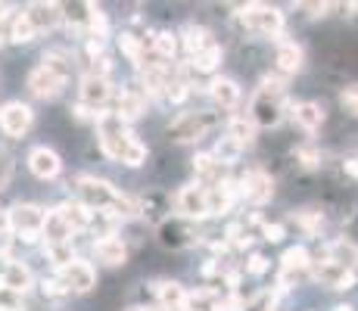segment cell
<instances>
[{
  "mask_svg": "<svg viewBox=\"0 0 358 311\" xmlns=\"http://www.w3.org/2000/svg\"><path fill=\"white\" fill-rule=\"evenodd\" d=\"M97 131H100L103 153L113 159V162H122V165H128V168H137V165L147 162V143H141V137L115 113H100Z\"/></svg>",
  "mask_w": 358,
  "mask_h": 311,
  "instance_id": "obj_1",
  "label": "cell"
},
{
  "mask_svg": "<svg viewBox=\"0 0 358 311\" xmlns=\"http://www.w3.org/2000/svg\"><path fill=\"white\" fill-rule=\"evenodd\" d=\"M290 109V100H287V85L280 78H262L259 91L252 94L250 103V119L256 128H274L280 124V119Z\"/></svg>",
  "mask_w": 358,
  "mask_h": 311,
  "instance_id": "obj_2",
  "label": "cell"
},
{
  "mask_svg": "<svg viewBox=\"0 0 358 311\" xmlns=\"http://www.w3.org/2000/svg\"><path fill=\"white\" fill-rule=\"evenodd\" d=\"M75 190H78L75 199H81L87 209L113 212V215H115V205H119L122 196H125L119 187H113L109 181H100V178H78V181H75Z\"/></svg>",
  "mask_w": 358,
  "mask_h": 311,
  "instance_id": "obj_3",
  "label": "cell"
},
{
  "mask_svg": "<svg viewBox=\"0 0 358 311\" xmlns=\"http://www.w3.org/2000/svg\"><path fill=\"white\" fill-rule=\"evenodd\" d=\"M237 19L246 25V31L252 34H265V38H278L284 31V13L278 6H265V3H250L237 13Z\"/></svg>",
  "mask_w": 358,
  "mask_h": 311,
  "instance_id": "obj_4",
  "label": "cell"
},
{
  "mask_svg": "<svg viewBox=\"0 0 358 311\" xmlns=\"http://www.w3.org/2000/svg\"><path fill=\"white\" fill-rule=\"evenodd\" d=\"M6 218H10L13 231L22 233L25 243H34V240L41 237V227H44L47 212L41 209V205H34V203H16L10 212H6Z\"/></svg>",
  "mask_w": 358,
  "mask_h": 311,
  "instance_id": "obj_5",
  "label": "cell"
},
{
  "mask_svg": "<svg viewBox=\"0 0 358 311\" xmlns=\"http://www.w3.org/2000/svg\"><path fill=\"white\" fill-rule=\"evenodd\" d=\"M212 124H215V115L212 113H181L169 124V137L178 143H190V140H199V137L209 134Z\"/></svg>",
  "mask_w": 358,
  "mask_h": 311,
  "instance_id": "obj_6",
  "label": "cell"
},
{
  "mask_svg": "<svg viewBox=\"0 0 358 311\" xmlns=\"http://www.w3.org/2000/svg\"><path fill=\"white\" fill-rule=\"evenodd\" d=\"M175 209H178V218H184V221L209 218V190L203 184L181 187L175 196Z\"/></svg>",
  "mask_w": 358,
  "mask_h": 311,
  "instance_id": "obj_7",
  "label": "cell"
},
{
  "mask_svg": "<svg viewBox=\"0 0 358 311\" xmlns=\"http://www.w3.org/2000/svg\"><path fill=\"white\" fill-rule=\"evenodd\" d=\"M57 280L63 283V289H66V293H78V296H85V293H91V289H94V283H97V274H94L91 261H81V259H75L72 265L59 268Z\"/></svg>",
  "mask_w": 358,
  "mask_h": 311,
  "instance_id": "obj_8",
  "label": "cell"
},
{
  "mask_svg": "<svg viewBox=\"0 0 358 311\" xmlns=\"http://www.w3.org/2000/svg\"><path fill=\"white\" fill-rule=\"evenodd\" d=\"M240 196L250 199V203H268L274 196V181L265 168H250L243 178H240Z\"/></svg>",
  "mask_w": 358,
  "mask_h": 311,
  "instance_id": "obj_9",
  "label": "cell"
},
{
  "mask_svg": "<svg viewBox=\"0 0 358 311\" xmlns=\"http://www.w3.org/2000/svg\"><path fill=\"white\" fill-rule=\"evenodd\" d=\"M34 122V113L31 106H25V103H6L3 109H0V128H3L6 137H25L29 134Z\"/></svg>",
  "mask_w": 358,
  "mask_h": 311,
  "instance_id": "obj_10",
  "label": "cell"
},
{
  "mask_svg": "<svg viewBox=\"0 0 358 311\" xmlns=\"http://www.w3.org/2000/svg\"><path fill=\"white\" fill-rule=\"evenodd\" d=\"M308 271H315V277H318L321 283H327L330 289H349L355 283V271H352V268H343L340 261H334V259L312 261V268H308Z\"/></svg>",
  "mask_w": 358,
  "mask_h": 311,
  "instance_id": "obj_11",
  "label": "cell"
},
{
  "mask_svg": "<svg viewBox=\"0 0 358 311\" xmlns=\"http://www.w3.org/2000/svg\"><path fill=\"white\" fill-rule=\"evenodd\" d=\"M78 96H81V106L87 109H103L109 103V96H113V85H109V78H100V75H85L81 78V87H78Z\"/></svg>",
  "mask_w": 358,
  "mask_h": 311,
  "instance_id": "obj_12",
  "label": "cell"
},
{
  "mask_svg": "<svg viewBox=\"0 0 358 311\" xmlns=\"http://www.w3.org/2000/svg\"><path fill=\"white\" fill-rule=\"evenodd\" d=\"M66 87V78H59L57 72H50V68L38 66L31 68L29 75V91L38 96V100H53V96H59V91Z\"/></svg>",
  "mask_w": 358,
  "mask_h": 311,
  "instance_id": "obj_13",
  "label": "cell"
},
{
  "mask_svg": "<svg viewBox=\"0 0 358 311\" xmlns=\"http://www.w3.org/2000/svg\"><path fill=\"white\" fill-rule=\"evenodd\" d=\"M308 268H312V259H308V249L306 246L287 249L284 259H280V287H287V283L306 277Z\"/></svg>",
  "mask_w": 358,
  "mask_h": 311,
  "instance_id": "obj_14",
  "label": "cell"
},
{
  "mask_svg": "<svg viewBox=\"0 0 358 311\" xmlns=\"http://www.w3.org/2000/svg\"><path fill=\"white\" fill-rule=\"evenodd\" d=\"M29 168L34 178H41V181H53V178L63 171V159L53 153L50 147H34L29 153Z\"/></svg>",
  "mask_w": 358,
  "mask_h": 311,
  "instance_id": "obj_15",
  "label": "cell"
},
{
  "mask_svg": "<svg viewBox=\"0 0 358 311\" xmlns=\"http://www.w3.org/2000/svg\"><path fill=\"white\" fill-rule=\"evenodd\" d=\"M159 243L162 246H171V249H184L194 243V227H190V221L184 218H171L165 221L159 227Z\"/></svg>",
  "mask_w": 358,
  "mask_h": 311,
  "instance_id": "obj_16",
  "label": "cell"
},
{
  "mask_svg": "<svg viewBox=\"0 0 358 311\" xmlns=\"http://www.w3.org/2000/svg\"><path fill=\"white\" fill-rule=\"evenodd\" d=\"M25 13H29L34 31H50V29H57V25L63 22V16H66L59 3H31Z\"/></svg>",
  "mask_w": 358,
  "mask_h": 311,
  "instance_id": "obj_17",
  "label": "cell"
},
{
  "mask_svg": "<svg viewBox=\"0 0 358 311\" xmlns=\"http://www.w3.org/2000/svg\"><path fill=\"white\" fill-rule=\"evenodd\" d=\"M59 215H63V221L69 224V231H91V221H94V209H87L81 199H69V203L59 205Z\"/></svg>",
  "mask_w": 358,
  "mask_h": 311,
  "instance_id": "obj_18",
  "label": "cell"
},
{
  "mask_svg": "<svg viewBox=\"0 0 358 311\" xmlns=\"http://www.w3.org/2000/svg\"><path fill=\"white\" fill-rule=\"evenodd\" d=\"M156 296H159L162 311H187V289L175 280H159L156 283Z\"/></svg>",
  "mask_w": 358,
  "mask_h": 311,
  "instance_id": "obj_19",
  "label": "cell"
},
{
  "mask_svg": "<svg viewBox=\"0 0 358 311\" xmlns=\"http://www.w3.org/2000/svg\"><path fill=\"white\" fill-rule=\"evenodd\" d=\"M194 171H196V178H199V184H203V187L224 184V165L215 162V156H212V153H199L194 159Z\"/></svg>",
  "mask_w": 358,
  "mask_h": 311,
  "instance_id": "obj_20",
  "label": "cell"
},
{
  "mask_svg": "<svg viewBox=\"0 0 358 311\" xmlns=\"http://www.w3.org/2000/svg\"><path fill=\"white\" fill-rule=\"evenodd\" d=\"M209 96L218 109H237L240 103V85L231 78H212L209 85Z\"/></svg>",
  "mask_w": 358,
  "mask_h": 311,
  "instance_id": "obj_21",
  "label": "cell"
},
{
  "mask_svg": "<svg viewBox=\"0 0 358 311\" xmlns=\"http://www.w3.org/2000/svg\"><path fill=\"white\" fill-rule=\"evenodd\" d=\"M0 283H3L10 293L22 296L25 289L31 287V271L22 265V261H6V265H3V274H0Z\"/></svg>",
  "mask_w": 358,
  "mask_h": 311,
  "instance_id": "obj_22",
  "label": "cell"
},
{
  "mask_svg": "<svg viewBox=\"0 0 358 311\" xmlns=\"http://www.w3.org/2000/svg\"><path fill=\"white\" fill-rule=\"evenodd\" d=\"M41 237H44L47 246H59V243H72V231L63 221L59 212H47L44 218V227H41Z\"/></svg>",
  "mask_w": 358,
  "mask_h": 311,
  "instance_id": "obj_23",
  "label": "cell"
},
{
  "mask_svg": "<svg viewBox=\"0 0 358 311\" xmlns=\"http://www.w3.org/2000/svg\"><path fill=\"white\" fill-rule=\"evenodd\" d=\"M94 252H97L100 261H106V265H113V268L125 265V259H128V246L122 243V237H103V240H97V243H94Z\"/></svg>",
  "mask_w": 358,
  "mask_h": 311,
  "instance_id": "obj_24",
  "label": "cell"
},
{
  "mask_svg": "<svg viewBox=\"0 0 358 311\" xmlns=\"http://www.w3.org/2000/svg\"><path fill=\"white\" fill-rule=\"evenodd\" d=\"M115 115H119L122 122H134L143 115V91H137V87H128V91L119 94V106H115Z\"/></svg>",
  "mask_w": 358,
  "mask_h": 311,
  "instance_id": "obj_25",
  "label": "cell"
},
{
  "mask_svg": "<svg viewBox=\"0 0 358 311\" xmlns=\"http://www.w3.org/2000/svg\"><path fill=\"white\" fill-rule=\"evenodd\" d=\"M293 119H296V124H299V128L318 131L321 124H324L327 113H324V106H321V103H299V106L293 109Z\"/></svg>",
  "mask_w": 358,
  "mask_h": 311,
  "instance_id": "obj_26",
  "label": "cell"
},
{
  "mask_svg": "<svg viewBox=\"0 0 358 311\" xmlns=\"http://www.w3.org/2000/svg\"><path fill=\"white\" fill-rule=\"evenodd\" d=\"M278 68L287 75L302 68V47L296 44V41H280L278 44Z\"/></svg>",
  "mask_w": 358,
  "mask_h": 311,
  "instance_id": "obj_27",
  "label": "cell"
},
{
  "mask_svg": "<svg viewBox=\"0 0 358 311\" xmlns=\"http://www.w3.org/2000/svg\"><path fill=\"white\" fill-rule=\"evenodd\" d=\"M34 25L29 19V13H13L10 16V29H6V38L13 41V44H29V41H34Z\"/></svg>",
  "mask_w": 358,
  "mask_h": 311,
  "instance_id": "obj_28",
  "label": "cell"
},
{
  "mask_svg": "<svg viewBox=\"0 0 358 311\" xmlns=\"http://www.w3.org/2000/svg\"><path fill=\"white\" fill-rule=\"evenodd\" d=\"M212 44H215V41H212L209 29H203V25H187V29H184V47H187L190 59H194L196 53L209 50Z\"/></svg>",
  "mask_w": 358,
  "mask_h": 311,
  "instance_id": "obj_29",
  "label": "cell"
},
{
  "mask_svg": "<svg viewBox=\"0 0 358 311\" xmlns=\"http://www.w3.org/2000/svg\"><path fill=\"white\" fill-rule=\"evenodd\" d=\"M228 137L246 150L252 140H256V124H252V119H246V115H234L231 124H228Z\"/></svg>",
  "mask_w": 358,
  "mask_h": 311,
  "instance_id": "obj_30",
  "label": "cell"
},
{
  "mask_svg": "<svg viewBox=\"0 0 358 311\" xmlns=\"http://www.w3.org/2000/svg\"><path fill=\"white\" fill-rule=\"evenodd\" d=\"M85 22H87V38H97L103 41L106 38V31H109V19H106V13L100 10V6H94V3H87L85 6Z\"/></svg>",
  "mask_w": 358,
  "mask_h": 311,
  "instance_id": "obj_31",
  "label": "cell"
},
{
  "mask_svg": "<svg viewBox=\"0 0 358 311\" xmlns=\"http://www.w3.org/2000/svg\"><path fill=\"white\" fill-rule=\"evenodd\" d=\"M240 153H243V147H240L237 140H231V137H222V140L215 143V150H212V156H215V162H222L224 168L237 162Z\"/></svg>",
  "mask_w": 358,
  "mask_h": 311,
  "instance_id": "obj_32",
  "label": "cell"
},
{
  "mask_svg": "<svg viewBox=\"0 0 358 311\" xmlns=\"http://www.w3.org/2000/svg\"><path fill=\"white\" fill-rule=\"evenodd\" d=\"M41 66L50 68V72H57L59 78H66V81H69V75H72V59H69L63 50H47L44 59H41Z\"/></svg>",
  "mask_w": 358,
  "mask_h": 311,
  "instance_id": "obj_33",
  "label": "cell"
},
{
  "mask_svg": "<svg viewBox=\"0 0 358 311\" xmlns=\"http://www.w3.org/2000/svg\"><path fill=\"white\" fill-rule=\"evenodd\" d=\"M218 66H222V47H218V44H212L209 50H203V53H196V57H194V68H196V72H215Z\"/></svg>",
  "mask_w": 358,
  "mask_h": 311,
  "instance_id": "obj_34",
  "label": "cell"
},
{
  "mask_svg": "<svg viewBox=\"0 0 358 311\" xmlns=\"http://www.w3.org/2000/svg\"><path fill=\"white\" fill-rule=\"evenodd\" d=\"M119 47H122V53H125V57L134 62L137 68H143V44L134 38V34H128V31L119 34Z\"/></svg>",
  "mask_w": 358,
  "mask_h": 311,
  "instance_id": "obj_35",
  "label": "cell"
},
{
  "mask_svg": "<svg viewBox=\"0 0 358 311\" xmlns=\"http://www.w3.org/2000/svg\"><path fill=\"white\" fill-rule=\"evenodd\" d=\"M153 47H156V53H159L162 59H175V53H178V34L159 31V34H156V41H153Z\"/></svg>",
  "mask_w": 358,
  "mask_h": 311,
  "instance_id": "obj_36",
  "label": "cell"
},
{
  "mask_svg": "<svg viewBox=\"0 0 358 311\" xmlns=\"http://www.w3.org/2000/svg\"><path fill=\"white\" fill-rule=\"evenodd\" d=\"M47 259L57 265V271L59 268H66V265H72L75 261V249L72 243H59V246H47Z\"/></svg>",
  "mask_w": 358,
  "mask_h": 311,
  "instance_id": "obj_37",
  "label": "cell"
},
{
  "mask_svg": "<svg viewBox=\"0 0 358 311\" xmlns=\"http://www.w3.org/2000/svg\"><path fill=\"white\" fill-rule=\"evenodd\" d=\"M340 103H343V106H346V113H349V115H358V85L343 87Z\"/></svg>",
  "mask_w": 358,
  "mask_h": 311,
  "instance_id": "obj_38",
  "label": "cell"
},
{
  "mask_svg": "<svg viewBox=\"0 0 358 311\" xmlns=\"http://www.w3.org/2000/svg\"><path fill=\"white\" fill-rule=\"evenodd\" d=\"M296 159H299V165H306V168H315V165L321 162V156H318V150L315 147H296Z\"/></svg>",
  "mask_w": 358,
  "mask_h": 311,
  "instance_id": "obj_39",
  "label": "cell"
},
{
  "mask_svg": "<svg viewBox=\"0 0 358 311\" xmlns=\"http://www.w3.org/2000/svg\"><path fill=\"white\" fill-rule=\"evenodd\" d=\"M10 181H13V159L6 150H0V190H6Z\"/></svg>",
  "mask_w": 358,
  "mask_h": 311,
  "instance_id": "obj_40",
  "label": "cell"
},
{
  "mask_svg": "<svg viewBox=\"0 0 358 311\" xmlns=\"http://www.w3.org/2000/svg\"><path fill=\"white\" fill-rule=\"evenodd\" d=\"M22 305H19V296L10 293V289L0 283V311H19Z\"/></svg>",
  "mask_w": 358,
  "mask_h": 311,
  "instance_id": "obj_41",
  "label": "cell"
},
{
  "mask_svg": "<svg viewBox=\"0 0 358 311\" xmlns=\"http://www.w3.org/2000/svg\"><path fill=\"white\" fill-rule=\"evenodd\" d=\"M296 221H299L302 227H308V231H315V227H321V212H312V209H306V212H299V215H296Z\"/></svg>",
  "mask_w": 358,
  "mask_h": 311,
  "instance_id": "obj_42",
  "label": "cell"
},
{
  "mask_svg": "<svg viewBox=\"0 0 358 311\" xmlns=\"http://www.w3.org/2000/svg\"><path fill=\"white\" fill-rule=\"evenodd\" d=\"M41 289H44V296H50V299H59V296H66L63 283H59L57 277H47L44 283H41Z\"/></svg>",
  "mask_w": 358,
  "mask_h": 311,
  "instance_id": "obj_43",
  "label": "cell"
},
{
  "mask_svg": "<svg viewBox=\"0 0 358 311\" xmlns=\"http://www.w3.org/2000/svg\"><path fill=\"white\" fill-rule=\"evenodd\" d=\"M246 271H250V274H256V277H259V274H265L268 271V259H265V255H250V261H246Z\"/></svg>",
  "mask_w": 358,
  "mask_h": 311,
  "instance_id": "obj_44",
  "label": "cell"
},
{
  "mask_svg": "<svg viewBox=\"0 0 358 311\" xmlns=\"http://www.w3.org/2000/svg\"><path fill=\"white\" fill-rule=\"evenodd\" d=\"M262 233H265L268 243H280V240H284V227L280 224H265L262 227Z\"/></svg>",
  "mask_w": 358,
  "mask_h": 311,
  "instance_id": "obj_45",
  "label": "cell"
},
{
  "mask_svg": "<svg viewBox=\"0 0 358 311\" xmlns=\"http://www.w3.org/2000/svg\"><path fill=\"white\" fill-rule=\"evenodd\" d=\"M10 231V218H6V212H0V233Z\"/></svg>",
  "mask_w": 358,
  "mask_h": 311,
  "instance_id": "obj_46",
  "label": "cell"
},
{
  "mask_svg": "<svg viewBox=\"0 0 358 311\" xmlns=\"http://www.w3.org/2000/svg\"><path fill=\"white\" fill-rule=\"evenodd\" d=\"M0 41H3V6H0Z\"/></svg>",
  "mask_w": 358,
  "mask_h": 311,
  "instance_id": "obj_47",
  "label": "cell"
},
{
  "mask_svg": "<svg viewBox=\"0 0 358 311\" xmlns=\"http://www.w3.org/2000/svg\"><path fill=\"white\" fill-rule=\"evenodd\" d=\"M336 311H355L352 305H340V308H336Z\"/></svg>",
  "mask_w": 358,
  "mask_h": 311,
  "instance_id": "obj_48",
  "label": "cell"
},
{
  "mask_svg": "<svg viewBox=\"0 0 358 311\" xmlns=\"http://www.w3.org/2000/svg\"><path fill=\"white\" fill-rule=\"evenodd\" d=\"M268 311H274V308H268Z\"/></svg>",
  "mask_w": 358,
  "mask_h": 311,
  "instance_id": "obj_49",
  "label": "cell"
}]
</instances>
